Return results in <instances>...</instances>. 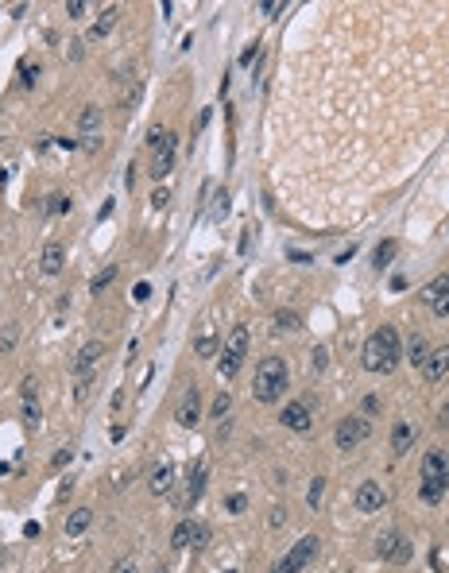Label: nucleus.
Returning a JSON list of instances; mask_svg holds the SVG:
<instances>
[{
  "instance_id": "obj_1",
  "label": "nucleus",
  "mask_w": 449,
  "mask_h": 573,
  "mask_svg": "<svg viewBox=\"0 0 449 573\" xmlns=\"http://www.w3.org/2000/svg\"><path fill=\"white\" fill-rule=\"evenodd\" d=\"M361 356H364V368H368V372H380V376L395 372V368H399V360H403V345H399L395 326L372 329L368 341H364V349H361Z\"/></svg>"
},
{
  "instance_id": "obj_2",
  "label": "nucleus",
  "mask_w": 449,
  "mask_h": 573,
  "mask_svg": "<svg viewBox=\"0 0 449 573\" xmlns=\"http://www.w3.org/2000/svg\"><path fill=\"white\" fill-rule=\"evenodd\" d=\"M287 380H291V368H287L283 356H264L256 365V380H252L256 403H275L287 391Z\"/></svg>"
},
{
  "instance_id": "obj_3",
  "label": "nucleus",
  "mask_w": 449,
  "mask_h": 573,
  "mask_svg": "<svg viewBox=\"0 0 449 573\" xmlns=\"http://www.w3.org/2000/svg\"><path fill=\"white\" fill-rule=\"evenodd\" d=\"M245 356H248V326H233L229 329V337H224L221 360H217L221 380H233V376L240 372V365H245Z\"/></svg>"
},
{
  "instance_id": "obj_4",
  "label": "nucleus",
  "mask_w": 449,
  "mask_h": 573,
  "mask_svg": "<svg viewBox=\"0 0 449 573\" xmlns=\"http://www.w3.org/2000/svg\"><path fill=\"white\" fill-rule=\"evenodd\" d=\"M147 148L155 151V163H151V178H166L175 171V148H178V136L166 128H151L147 132Z\"/></svg>"
},
{
  "instance_id": "obj_5",
  "label": "nucleus",
  "mask_w": 449,
  "mask_h": 573,
  "mask_svg": "<svg viewBox=\"0 0 449 573\" xmlns=\"http://www.w3.org/2000/svg\"><path fill=\"white\" fill-rule=\"evenodd\" d=\"M318 546H322V538H318V534H303V538H298V543H294L291 550H287L283 558L271 565V573H303L306 565L318 558Z\"/></svg>"
},
{
  "instance_id": "obj_6",
  "label": "nucleus",
  "mask_w": 449,
  "mask_h": 573,
  "mask_svg": "<svg viewBox=\"0 0 449 573\" xmlns=\"http://www.w3.org/2000/svg\"><path fill=\"white\" fill-rule=\"evenodd\" d=\"M368 434H372L368 418L349 415V418H341V423H337V430H333V442H337V449H356V445H361Z\"/></svg>"
},
{
  "instance_id": "obj_7",
  "label": "nucleus",
  "mask_w": 449,
  "mask_h": 573,
  "mask_svg": "<svg viewBox=\"0 0 449 573\" xmlns=\"http://www.w3.org/2000/svg\"><path fill=\"white\" fill-rule=\"evenodd\" d=\"M279 423H283L287 430H294V434H306V430L314 426V399H291V403L283 407Z\"/></svg>"
},
{
  "instance_id": "obj_8",
  "label": "nucleus",
  "mask_w": 449,
  "mask_h": 573,
  "mask_svg": "<svg viewBox=\"0 0 449 573\" xmlns=\"http://www.w3.org/2000/svg\"><path fill=\"white\" fill-rule=\"evenodd\" d=\"M376 554H380L383 562H395V565H407L410 562V543L403 538L399 531H383L380 538H376Z\"/></svg>"
},
{
  "instance_id": "obj_9",
  "label": "nucleus",
  "mask_w": 449,
  "mask_h": 573,
  "mask_svg": "<svg viewBox=\"0 0 449 573\" xmlns=\"http://www.w3.org/2000/svg\"><path fill=\"white\" fill-rule=\"evenodd\" d=\"M78 144L86 151H93L101 144V109L97 105H86L82 109V120H78Z\"/></svg>"
},
{
  "instance_id": "obj_10",
  "label": "nucleus",
  "mask_w": 449,
  "mask_h": 573,
  "mask_svg": "<svg viewBox=\"0 0 449 573\" xmlns=\"http://www.w3.org/2000/svg\"><path fill=\"white\" fill-rule=\"evenodd\" d=\"M352 504H356V512H364V515L383 512V504H388V492L380 488V480H364V485L356 488V496H352Z\"/></svg>"
},
{
  "instance_id": "obj_11",
  "label": "nucleus",
  "mask_w": 449,
  "mask_h": 573,
  "mask_svg": "<svg viewBox=\"0 0 449 573\" xmlns=\"http://www.w3.org/2000/svg\"><path fill=\"white\" fill-rule=\"evenodd\" d=\"M175 423H178V426H186V430L202 423V391H198V387H186V396L178 399Z\"/></svg>"
},
{
  "instance_id": "obj_12",
  "label": "nucleus",
  "mask_w": 449,
  "mask_h": 573,
  "mask_svg": "<svg viewBox=\"0 0 449 573\" xmlns=\"http://www.w3.org/2000/svg\"><path fill=\"white\" fill-rule=\"evenodd\" d=\"M422 302H426V307L434 310L438 318H446V314H449V271H446L441 279H434V283H430L426 291H422Z\"/></svg>"
},
{
  "instance_id": "obj_13",
  "label": "nucleus",
  "mask_w": 449,
  "mask_h": 573,
  "mask_svg": "<svg viewBox=\"0 0 449 573\" xmlns=\"http://www.w3.org/2000/svg\"><path fill=\"white\" fill-rule=\"evenodd\" d=\"M422 480H449V454L446 449H430L422 457Z\"/></svg>"
},
{
  "instance_id": "obj_14",
  "label": "nucleus",
  "mask_w": 449,
  "mask_h": 573,
  "mask_svg": "<svg viewBox=\"0 0 449 573\" xmlns=\"http://www.w3.org/2000/svg\"><path fill=\"white\" fill-rule=\"evenodd\" d=\"M101 356H105V345H101V341H86V345L78 349V356H74V372L89 376V368L97 365Z\"/></svg>"
},
{
  "instance_id": "obj_15",
  "label": "nucleus",
  "mask_w": 449,
  "mask_h": 573,
  "mask_svg": "<svg viewBox=\"0 0 449 573\" xmlns=\"http://www.w3.org/2000/svg\"><path fill=\"white\" fill-rule=\"evenodd\" d=\"M449 372V345H441V349H430V356H426V365H422V376L426 380H441V376Z\"/></svg>"
},
{
  "instance_id": "obj_16",
  "label": "nucleus",
  "mask_w": 449,
  "mask_h": 573,
  "mask_svg": "<svg viewBox=\"0 0 449 573\" xmlns=\"http://www.w3.org/2000/svg\"><path fill=\"white\" fill-rule=\"evenodd\" d=\"M62 264H66V252H62L59 240H50V244L43 248V256H39V271H43V275H59Z\"/></svg>"
},
{
  "instance_id": "obj_17",
  "label": "nucleus",
  "mask_w": 449,
  "mask_h": 573,
  "mask_svg": "<svg viewBox=\"0 0 449 573\" xmlns=\"http://www.w3.org/2000/svg\"><path fill=\"white\" fill-rule=\"evenodd\" d=\"M175 488V461H159L155 469H151V492L163 496Z\"/></svg>"
},
{
  "instance_id": "obj_18",
  "label": "nucleus",
  "mask_w": 449,
  "mask_h": 573,
  "mask_svg": "<svg viewBox=\"0 0 449 573\" xmlns=\"http://www.w3.org/2000/svg\"><path fill=\"white\" fill-rule=\"evenodd\" d=\"M202 488H205V461H198L194 469H190V485H186V507H194L198 500H202Z\"/></svg>"
},
{
  "instance_id": "obj_19",
  "label": "nucleus",
  "mask_w": 449,
  "mask_h": 573,
  "mask_svg": "<svg viewBox=\"0 0 449 573\" xmlns=\"http://www.w3.org/2000/svg\"><path fill=\"white\" fill-rule=\"evenodd\" d=\"M410 442H414V426L410 423H395V430H391V454L403 457L410 449Z\"/></svg>"
},
{
  "instance_id": "obj_20",
  "label": "nucleus",
  "mask_w": 449,
  "mask_h": 573,
  "mask_svg": "<svg viewBox=\"0 0 449 573\" xmlns=\"http://www.w3.org/2000/svg\"><path fill=\"white\" fill-rule=\"evenodd\" d=\"M117 16H120V8H117V4H108V8L101 12V20L89 28V39H105L108 31H113V23H117Z\"/></svg>"
},
{
  "instance_id": "obj_21",
  "label": "nucleus",
  "mask_w": 449,
  "mask_h": 573,
  "mask_svg": "<svg viewBox=\"0 0 449 573\" xmlns=\"http://www.w3.org/2000/svg\"><path fill=\"white\" fill-rule=\"evenodd\" d=\"M446 492H449V480H422V488H419L422 504H441Z\"/></svg>"
},
{
  "instance_id": "obj_22",
  "label": "nucleus",
  "mask_w": 449,
  "mask_h": 573,
  "mask_svg": "<svg viewBox=\"0 0 449 573\" xmlns=\"http://www.w3.org/2000/svg\"><path fill=\"white\" fill-rule=\"evenodd\" d=\"M275 329H279V333H294V329H303V314H298V310H275Z\"/></svg>"
},
{
  "instance_id": "obj_23",
  "label": "nucleus",
  "mask_w": 449,
  "mask_h": 573,
  "mask_svg": "<svg viewBox=\"0 0 449 573\" xmlns=\"http://www.w3.org/2000/svg\"><path fill=\"white\" fill-rule=\"evenodd\" d=\"M20 418H23V426H28V430H39V423H43L39 399H23V403H20Z\"/></svg>"
},
{
  "instance_id": "obj_24",
  "label": "nucleus",
  "mask_w": 449,
  "mask_h": 573,
  "mask_svg": "<svg viewBox=\"0 0 449 573\" xmlns=\"http://www.w3.org/2000/svg\"><path fill=\"white\" fill-rule=\"evenodd\" d=\"M89 523H93V512H89V507H78V512H70V519H66V534L89 531Z\"/></svg>"
},
{
  "instance_id": "obj_25",
  "label": "nucleus",
  "mask_w": 449,
  "mask_h": 573,
  "mask_svg": "<svg viewBox=\"0 0 449 573\" xmlns=\"http://www.w3.org/2000/svg\"><path fill=\"white\" fill-rule=\"evenodd\" d=\"M194 353L198 356H217V329L213 326H202V337H198Z\"/></svg>"
},
{
  "instance_id": "obj_26",
  "label": "nucleus",
  "mask_w": 449,
  "mask_h": 573,
  "mask_svg": "<svg viewBox=\"0 0 449 573\" xmlns=\"http://www.w3.org/2000/svg\"><path fill=\"white\" fill-rule=\"evenodd\" d=\"M395 256H399V244H395V240H383V244H376V252H372V264H376V267H388Z\"/></svg>"
},
{
  "instance_id": "obj_27",
  "label": "nucleus",
  "mask_w": 449,
  "mask_h": 573,
  "mask_svg": "<svg viewBox=\"0 0 449 573\" xmlns=\"http://www.w3.org/2000/svg\"><path fill=\"white\" fill-rule=\"evenodd\" d=\"M407 356H410V365H426V356H430V345H426V337H410V345H407Z\"/></svg>"
},
{
  "instance_id": "obj_28",
  "label": "nucleus",
  "mask_w": 449,
  "mask_h": 573,
  "mask_svg": "<svg viewBox=\"0 0 449 573\" xmlns=\"http://www.w3.org/2000/svg\"><path fill=\"white\" fill-rule=\"evenodd\" d=\"M209 217L224 221L229 217V190H213V202H209Z\"/></svg>"
},
{
  "instance_id": "obj_29",
  "label": "nucleus",
  "mask_w": 449,
  "mask_h": 573,
  "mask_svg": "<svg viewBox=\"0 0 449 573\" xmlns=\"http://www.w3.org/2000/svg\"><path fill=\"white\" fill-rule=\"evenodd\" d=\"M113 279H117V264H108L105 271H97V275L89 279V295H101V291H105V286L113 283Z\"/></svg>"
},
{
  "instance_id": "obj_30",
  "label": "nucleus",
  "mask_w": 449,
  "mask_h": 573,
  "mask_svg": "<svg viewBox=\"0 0 449 573\" xmlns=\"http://www.w3.org/2000/svg\"><path fill=\"white\" fill-rule=\"evenodd\" d=\"M190 546H194V550H205V546H209V523L190 527Z\"/></svg>"
},
{
  "instance_id": "obj_31",
  "label": "nucleus",
  "mask_w": 449,
  "mask_h": 573,
  "mask_svg": "<svg viewBox=\"0 0 449 573\" xmlns=\"http://www.w3.org/2000/svg\"><path fill=\"white\" fill-rule=\"evenodd\" d=\"M322 496H325V476H314V485H310V492H306V504L318 512V504H322Z\"/></svg>"
},
{
  "instance_id": "obj_32",
  "label": "nucleus",
  "mask_w": 449,
  "mask_h": 573,
  "mask_svg": "<svg viewBox=\"0 0 449 573\" xmlns=\"http://www.w3.org/2000/svg\"><path fill=\"white\" fill-rule=\"evenodd\" d=\"M190 527L194 523H178L175 527V534H171V546H175V550H186V546H190Z\"/></svg>"
},
{
  "instance_id": "obj_33",
  "label": "nucleus",
  "mask_w": 449,
  "mask_h": 573,
  "mask_svg": "<svg viewBox=\"0 0 449 573\" xmlns=\"http://www.w3.org/2000/svg\"><path fill=\"white\" fill-rule=\"evenodd\" d=\"M325 365H329V353L322 345H314L310 349V372H325Z\"/></svg>"
},
{
  "instance_id": "obj_34",
  "label": "nucleus",
  "mask_w": 449,
  "mask_h": 573,
  "mask_svg": "<svg viewBox=\"0 0 449 573\" xmlns=\"http://www.w3.org/2000/svg\"><path fill=\"white\" fill-rule=\"evenodd\" d=\"M229 407H233V396H229V391H221V396L213 399V418H224V415H229Z\"/></svg>"
},
{
  "instance_id": "obj_35",
  "label": "nucleus",
  "mask_w": 449,
  "mask_h": 573,
  "mask_svg": "<svg viewBox=\"0 0 449 573\" xmlns=\"http://www.w3.org/2000/svg\"><path fill=\"white\" fill-rule=\"evenodd\" d=\"M47 213H70V198H66V194H55V198H47Z\"/></svg>"
},
{
  "instance_id": "obj_36",
  "label": "nucleus",
  "mask_w": 449,
  "mask_h": 573,
  "mask_svg": "<svg viewBox=\"0 0 449 573\" xmlns=\"http://www.w3.org/2000/svg\"><path fill=\"white\" fill-rule=\"evenodd\" d=\"M16 333H20L16 326H4V333H0V353H8V349L16 345Z\"/></svg>"
},
{
  "instance_id": "obj_37",
  "label": "nucleus",
  "mask_w": 449,
  "mask_h": 573,
  "mask_svg": "<svg viewBox=\"0 0 449 573\" xmlns=\"http://www.w3.org/2000/svg\"><path fill=\"white\" fill-rule=\"evenodd\" d=\"M245 507H248V496H240V492H236V496H229V512H233V515H240Z\"/></svg>"
},
{
  "instance_id": "obj_38",
  "label": "nucleus",
  "mask_w": 449,
  "mask_h": 573,
  "mask_svg": "<svg viewBox=\"0 0 449 573\" xmlns=\"http://www.w3.org/2000/svg\"><path fill=\"white\" fill-rule=\"evenodd\" d=\"M166 202H171V190H166V186H159L155 194H151V206H155V209H163Z\"/></svg>"
},
{
  "instance_id": "obj_39",
  "label": "nucleus",
  "mask_w": 449,
  "mask_h": 573,
  "mask_svg": "<svg viewBox=\"0 0 449 573\" xmlns=\"http://www.w3.org/2000/svg\"><path fill=\"white\" fill-rule=\"evenodd\" d=\"M283 8H287L283 0H267V4H260V12H264V16H279Z\"/></svg>"
},
{
  "instance_id": "obj_40",
  "label": "nucleus",
  "mask_w": 449,
  "mask_h": 573,
  "mask_svg": "<svg viewBox=\"0 0 449 573\" xmlns=\"http://www.w3.org/2000/svg\"><path fill=\"white\" fill-rule=\"evenodd\" d=\"M35 387H39V384H35V376H28V380L20 384V396L23 399H35Z\"/></svg>"
},
{
  "instance_id": "obj_41",
  "label": "nucleus",
  "mask_w": 449,
  "mask_h": 573,
  "mask_svg": "<svg viewBox=\"0 0 449 573\" xmlns=\"http://www.w3.org/2000/svg\"><path fill=\"white\" fill-rule=\"evenodd\" d=\"M70 457H74V449H70V445H62L59 454H55V461H50V465H55V469H62V465H66Z\"/></svg>"
},
{
  "instance_id": "obj_42",
  "label": "nucleus",
  "mask_w": 449,
  "mask_h": 573,
  "mask_svg": "<svg viewBox=\"0 0 449 573\" xmlns=\"http://www.w3.org/2000/svg\"><path fill=\"white\" fill-rule=\"evenodd\" d=\"M66 12H70V20H82V16H86V4H82V0H70Z\"/></svg>"
},
{
  "instance_id": "obj_43",
  "label": "nucleus",
  "mask_w": 449,
  "mask_h": 573,
  "mask_svg": "<svg viewBox=\"0 0 449 573\" xmlns=\"http://www.w3.org/2000/svg\"><path fill=\"white\" fill-rule=\"evenodd\" d=\"M256 59H260V43H252V47H248L245 55H240V62H245V66H252Z\"/></svg>"
},
{
  "instance_id": "obj_44",
  "label": "nucleus",
  "mask_w": 449,
  "mask_h": 573,
  "mask_svg": "<svg viewBox=\"0 0 449 573\" xmlns=\"http://www.w3.org/2000/svg\"><path fill=\"white\" fill-rule=\"evenodd\" d=\"M147 295H151V286H147V283H140L136 291H132V298H136V302H147Z\"/></svg>"
},
{
  "instance_id": "obj_45",
  "label": "nucleus",
  "mask_w": 449,
  "mask_h": 573,
  "mask_svg": "<svg viewBox=\"0 0 449 573\" xmlns=\"http://www.w3.org/2000/svg\"><path fill=\"white\" fill-rule=\"evenodd\" d=\"M113 573H136V562H128V558H124V562L113 565Z\"/></svg>"
},
{
  "instance_id": "obj_46",
  "label": "nucleus",
  "mask_w": 449,
  "mask_h": 573,
  "mask_svg": "<svg viewBox=\"0 0 449 573\" xmlns=\"http://www.w3.org/2000/svg\"><path fill=\"white\" fill-rule=\"evenodd\" d=\"M35 74H39V70L31 66V62H23V86H31V81H35Z\"/></svg>"
},
{
  "instance_id": "obj_47",
  "label": "nucleus",
  "mask_w": 449,
  "mask_h": 573,
  "mask_svg": "<svg viewBox=\"0 0 449 573\" xmlns=\"http://www.w3.org/2000/svg\"><path fill=\"white\" fill-rule=\"evenodd\" d=\"M364 411H368V415H376V411H380V399L368 396V399H364Z\"/></svg>"
},
{
  "instance_id": "obj_48",
  "label": "nucleus",
  "mask_w": 449,
  "mask_h": 573,
  "mask_svg": "<svg viewBox=\"0 0 449 573\" xmlns=\"http://www.w3.org/2000/svg\"><path fill=\"white\" fill-rule=\"evenodd\" d=\"M271 527H283V507H271Z\"/></svg>"
},
{
  "instance_id": "obj_49",
  "label": "nucleus",
  "mask_w": 449,
  "mask_h": 573,
  "mask_svg": "<svg viewBox=\"0 0 449 573\" xmlns=\"http://www.w3.org/2000/svg\"><path fill=\"white\" fill-rule=\"evenodd\" d=\"M0 182H4V167H0Z\"/></svg>"
}]
</instances>
